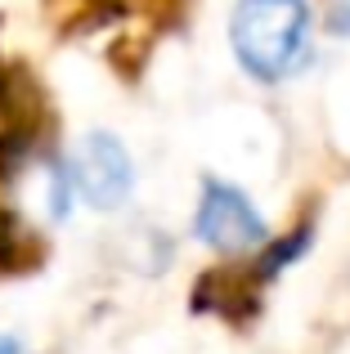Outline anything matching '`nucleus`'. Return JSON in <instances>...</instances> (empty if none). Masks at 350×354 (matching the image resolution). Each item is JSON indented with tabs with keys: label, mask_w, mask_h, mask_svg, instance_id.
<instances>
[{
	"label": "nucleus",
	"mask_w": 350,
	"mask_h": 354,
	"mask_svg": "<svg viewBox=\"0 0 350 354\" xmlns=\"http://www.w3.org/2000/svg\"><path fill=\"white\" fill-rule=\"evenodd\" d=\"M229 36H234L238 63L252 77L279 81L306 59L310 5L306 0H238Z\"/></svg>",
	"instance_id": "f257e3e1"
},
{
	"label": "nucleus",
	"mask_w": 350,
	"mask_h": 354,
	"mask_svg": "<svg viewBox=\"0 0 350 354\" xmlns=\"http://www.w3.org/2000/svg\"><path fill=\"white\" fill-rule=\"evenodd\" d=\"M68 180L95 211H117L135 189V166H131V153L113 135L95 130L77 144V153L68 162Z\"/></svg>",
	"instance_id": "f03ea898"
},
{
	"label": "nucleus",
	"mask_w": 350,
	"mask_h": 354,
	"mask_svg": "<svg viewBox=\"0 0 350 354\" xmlns=\"http://www.w3.org/2000/svg\"><path fill=\"white\" fill-rule=\"evenodd\" d=\"M193 234L207 242V247L225 251V256H238V251L261 247L265 225H261V216H256V207L238 189L211 180L207 189H202V207H198V220H193Z\"/></svg>",
	"instance_id": "7ed1b4c3"
},
{
	"label": "nucleus",
	"mask_w": 350,
	"mask_h": 354,
	"mask_svg": "<svg viewBox=\"0 0 350 354\" xmlns=\"http://www.w3.org/2000/svg\"><path fill=\"white\" fill-rule=\"evenodd\" d=\"M328 27H333L337 36H350V0H333V9H328Z\"/></svg>",
	"instance_id": "20e7f679"
},
{
	"label": "nucleus",
	"mask_w": 350,
	"mask_h": 354,
	"mask_svg": "<svg viewBox=\"0 0 350 354\" xmlns=\"http://www.w3.org/2000/svg\"><path fill=\"white\" fill-rule=\"evenodd\" d=\"M0 354H23V346L14 337H0Z\"/></svg>",
	"instance_id": "39448f33"
}]
</instances>
